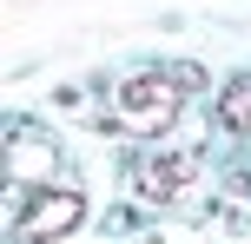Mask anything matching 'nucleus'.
<instances>
[{"label":"nucleus","mask_w":251,"mask_h":244,"mask_svg":"<svg viewBox=\"0 0 251 244\" xmlns=\"http://www.w3.org/2000/svg\"><path fill=\"white\" fill-rule=\"evenodd\" d=\"M218 119H225L231 132H251V79H231V86L218 92Z\"/></svg>","instance_id":"nucleus-4"},{"label":"nucleus","mask_w":251,"mask_h":244,"mask_svg":"<svg viewBox=\"0 0 251 244\" xmlns=\"http://www.w3.org/2000/svg\"><path fill=\"white\" fill-rule=\"evenodd\" d=\"M132 185H139V198L165 205V198H178V192L192 185V158H178V152H159V158H146V165H132Z\"/></svg>","instance_id":"nucleus-3"},{"label":"nucleus","mask_w":251,"mask_h":244,"mask_svg":"<svg viewBox=\"0 0 251 244\" xmlns=\"http://www.w3.org/2000/svg\"><path fill=\"white\" fill-rule=\"evenodd\" d=\"M185 73H132L119 79V126L126 132H165L185 106Z\"/></svg>","instance_id":"nucleus-1"},{"label":"nucleus","mask_w":251,"mask_h":244,"mask_svg":"<svg viewBox=\"0 0 251 244\" xmlns=\"http://www.w3.org/2000/svg\"><path fill=\"white\" fill-rule=\"evenodd\" d=\"M86 218V198L79 192H33V205L20 211V238H33V244H53V238H66L73 224Z\"/></svg>","instance_id":"nucleus-2"}]
</instances>
